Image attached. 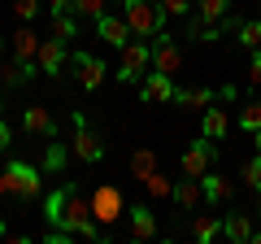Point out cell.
I'll return each instance as SVG.
<instances>
[{
    "label": "cell",
    "mask_w": 261,
    "mask_h": 244,
    "mask_svg": "<svg viewBox=\"0 0 261 244\" xmlns=\"http://www.w3.org/2000/svg\"><path fill=\"white\" fill-rule=\"evenodd\" d=\"M96 35H100V44H109V48L122 53V48L135 39V31H130L126 13H100V18H96Z\"/></svg>",
    "instance_id": "ba28073f"
},
{
    "label": "cell",
    "mask_w": 261,
    "mask_h": 244,
    "mask_svg": "<svg viewBox=\"0 0 261 244\" xmlns=\"http://www.w3.org/2000/svg\"><path fill=\"white\" fill-rule=\"evenodd\" d=\"M218 235H222V223H218L214 214H196L192 218V240L209 244V240H218Z\"/></svg>",
    "instance_id": "44dd1931"
},
{
    "label": "cell",
    "mask_w": 261,
    "mask_h": 244,
    "mask_svg": "<svg viewBox=\"0 0 261 244\" xmlns=\"http://www.w3.org/2000/svg\"><path fill=\"white\" fill-rule=\"evenodd\" d=\"M240 44H244V48H261V18L240 22Z\"/></svg>",
    "instance_id": "f546056e"
},
{
    "label": "cell",
    "mask_w": 261,
    "mask_h": 244,
    "mask_svg": "<svg viewBox=\"0 0 261 244\" xmlns=\"http://www.w3.org/2000/svg\"><path fill=\"white\" fill-rule=\"evenodd\" d=\"M174 96H178L174 75H161V70H152V75L144 79V87H140V101L144 105H170Z\"/></svg>",
    "instance_id": "8fae6325"
},
{
    "label": "cell",
    "mask_w": 261,
    "mask_h": 244,
    "mask_svg": "<svg viewBox=\"0 0 261 244\" xmlns=\"http://www.w3.org/2000/svg\"><path fill=\"white\" fill-rule=\"evenodd\" d=\"M196 13L205 22H222L226 13H231V0H196Z\"/></svg>",
    "instance_id": "484cf974"
},
{
    "label": "cell",
    "mask_w": 261,
    "mask_h": 244,
    "mask_svg": "<svg viewBox=\"0 0 261 244\" xmlns=\"http://www.w3.org/2000/svg\"><path fill=\"white\" fill-rule=\"evenodd\" d=\"M130 175L140 179V183L148 175H157V153H152V149H135V153H130Z\"/></svg>",
    "instance_id": "603a6c76"
},
{
    "label": "cell",
    "mask_w": 261,
    "mask_h": 244,
    "mask_svg": "<svg viewBox=\"0 0 261 244\" xmlns=\"http://www.w3.org/2000/svg\"><path fill=\"white\" fill-rule=\"evenodd\" d=\"M48 9L53 13H74V0H48Z\"/></svg>",
    "instance_id": "e575fe53"
},
{
    "label": "cell",
    "mask_w": 261,
    "mask_h": 244,
    "mask_svg": "<svg viewBox=\"0 0 261 244\" xmlns=\"http://www.w3.org/2000/svg\"><path fill=\"white\" fill-rule=\"evenodd\" d=\"M35 75H39L35 61H13V57H9V61H0V83H5V87H22V83H31Z\"/></svg>",
    "instance_id": "e0dca14e"
},
{
    "label": "cell",
    "mask_w": 261,
    "mask_h": 244,
    "mask_svg": "<svg viewBox=\"0 0 261 244\" xmlns=\"http://www.w3.org/2000/svg\"><path fill=\"white\" fill-rule=\"evenodd\" d=\"M70 70H74V79H79V87H83V92H96V87L105 83V61L100 57H92V53H83V48H79V53H70Z\"/></svg>",
    "instance_id": "52a82bcc"
},
{
    "label": "cell",
    "mask_w": 261,
    "mask_h": 244,
    "mask_svg": "<svg viewBox=\"0 0 261 244\" xmlns=\"http://www.w3.org/2000/svg\"><path fill=\"white\" fill-rule=\"evenodd\" d=\"M192 5H196V0H161V13H166V18H187Z\"/></svg>",
    "instance_id": "d6a6232c"
},
{
    "label": "cell",
    "mask_w": 261,
    "mask_h": 244,
    "mask_svg": "<svg viewBox=\"0 0 261 244\" xmlns=\"http://www.w3.org/2000/svg\"><path fill=\"white\" fill-rule=\"evenodd\" d=\"M126 218H130V235H135V240H152V235H157V218H152V209L144 205V201H130Z\"/></svg>",
    "instance_id": "9a60e30c"
},
{
    "label": "cell",
    "mask_w": 261,
    "mask_h": 244,
    "mask_svg": "<svg viewBox=\"0 0 261 244\" xmlns=\"http://www.w3.org/2000/svg\"><path fill=\"white\" fill-rule=\"evenodd\" d=\"M240 175H244V188H248V192H261V153H252V157L244 161Z\"/></svg>",
    "instance_id": "4316f807"
},
{
    "label": "cell",
    "mask_w": 261,
    "mask_h": 244,
    "mask_svg": "<svg viewBox=\"0 0 261 244\" xmlns=\"http://www.w3.org/2000/svg\"><path fill=\"white\" fill-rule=\"evenodd\" d=\"M170 201H174L178 214H183V209H200V205H205V188H200V179L183 175V179L174 183V192H170Z\"/></svg>",
    "instance_id": "5bb4252c"
},
{
    "label": "cell",
    "mask_w": 261,
    "mask_h": 244,
    "mask_svg": "<svg viewBox=\"0 0 261 244\" xmlns=\"http://www.w3.org/2000/svg\"><path fill=\"white\" fill-rule=\"evenodd\" d=\"M152 70H161V75H178V70H183V48H178L174 35H166V31L152 35Z\"/></svg>",
    "instance_id": "30bf717a"
},
{
    "label": "cell",
    "mask_w": 261,
    "mask_h": 244,
    "mask_svg": "<svg viewBox=\"0 0 261 244\" xmlns=\"http://www.w3.org/2000/svg\"><path fill=\"white\" fill-rule=\"evenodd\" d=\"M200 188H205V205H226V201H231V179H222L218 175V170H209V175H200Z\"/></svg>",
    "instance_id": "ac0fdd59"
},
{
    "label": "cell",
    "mask_w": 261,
    "mask_h": 244,
    "mask_svg": "<svg viewBox=\"0 0 261 244\" xmlns=\"http://www.w3.org/2000/svg\"><path fill=\"white\" fill-rule=\"evenodd\" d=\"M144 183H148V192H152V197H157V201H166L170 192H174V183H170L166 175H148V179H144Z\"/></svg>",
    "instance_id": "4dcf8cb0"
},
{
    "label": "cell",
    "mask_w": 261,
    "mask_h": 244,
    "mask_svg": "<svg viewBox=\"0 0 261 244\" xmlns=\"http://www.w3.org/2000/svg\"><path fill=\"white\" fill-rule=\"evenodd\" d=\"M122 13H126L130 31L140 39H152L157 31H166V13H161V0H118Z\"/></svg>",
    "instance_id": "3957f363"
},
{
    "label": "cell",
    "mask_w": 261,
    "mask_h": 244,
    "mask_svg": "<svg viewBox=\"0 0 261 244\" xmlns=\"http://www.w3.org/2000/svg\"><path fill=\"white\" fill-rule=\"evenodd\" d=\"M0 101H5V83H0Z\"/></svg>",
    "instance_id": "f35d334b"
},
{
    "label": "cell",
    "mask_w": 261,
    "mask_h": 244,
    "mask_svg": "<svg viewBox=\"0 0 261 244\" xmlns=\"http://www.w3.org/2000/svg\"><path fill=\"white\" fill-rule=\"evenodd\" d=\"M0 197H18L22 205H35L44 197V170L31 166V161L9 157V166L0 170Z\"/></svg>",
    "instance_id": "7a4b0ae2"
},
{
    "label": "cell",
    "mask_w": 261,
    "mask_h": 244,
    "mask_svg": "<svg viewBox=\"0 0 261 244\" xmlns=\"http://www.w3.org/2000/svg\"><path fill=\"white\" fill-rule=\"evenodd\" d=\"M92 214L100 218L105 227H113L122 214H126V201H122V192L113 188V183H100V188L92 192Z\"/></svg>",
    "instance_id": "9c48e42d"
},
{
    "label": "cell",
    "mask_w": 261,
    "mask_h": 244,
    "mask_svg": "<svg viewBox=\"0 0 261 244\" xmlns=\"http://www.w3.org/2000/svg\"><path fill=\"white\" fill-rule=\"evenodd\" d=\"M222 235H226V240H235V244H248V240H252V218L244 214V209L226 214V218H222Z\"/></svg>",
    "instance_id": "d6986e66"
},
{
    "label": "cell",
    "mask_w": 261,
    "mask_h": 244,
    "mask_svg": "<svg viewBox=\"0 0 261 244\" xmlns=\"http://www.w3.org/2000/svg\"><path fill=\"white\" fill-rule=\"evenodd\" d=\"M22 131H27L31 140H57V122H53V113H48L44 105H27V109H22Z\"/></svg>",
    "instance_id": "7c38bea8"
},
{
    "label": "cell",
    "mask_w": 261,
    "mask_h": 244,
    "mask_svg": "<svg viewBox=\"0 0 261 244\" xmlns=\"http://www.w3.org/2000/svg\"><path fill=\"white\" fill-rule=\"evenodd\" d=\"M70 61V53H65V44L57 35H48V39H39V53H35V66L44 70V75H61V66Z\"/></svg>",
    "instance_id": "4fadbf2b"
},
{
    "label": "cell",
    "mask_w": 261,
    "mask_h": 244,
    "mask_svg": "<svg viewBox=\"0 0 261 244\" xmlns=\"http://www.w3.org/2000/svg\"><path fill=\"white\" fill-rule=\"evenodd\" d=\"M9 140H13V135H9V122L0 118V153H9Z\"/></svg>",
    "instance_id": "d590c367"
},
{
    "label": "cell",
    "mask_w": 261,
    "mask_h": 244,
    "mask_svg": "<svg viewBox=\"0 0 261 244\" xmlns=\"http://www.w3.org/2000/svg\"><path fill=\"white\" fill-rule=\"evenodd\" d=\"M226 127H231V122H226V113L218 109V105H209V109H205V122H200V135H209V140H222Z\"/></svg>",
    "instance_id": "cb8c5ba5"
},
{
    "label": "cell",
    "mask_w": 261,
    "mask_h": 244,
    "mask_svg": "<svg viewBox=\"0 0 261 244\" xmlns=\"http://www.w3.org/2000/svg\"><path fill=\"white\" fill-rule=\"evenodd\" d=\"M100 13H109V0H74V18L83 22V18H100Z\"/></svg>",
    "instance_id": "83f0119b"
},
{
    "label": "cell",
    "mask_w": 261,
    "mask_h": 244,
    "mask_svg": "<svg viewBox=\"0 0 261 244\" xmlns=\"http://www.w3.org/2000/svg\"><path fill=\"white\" fill-rule=\"evenodd\" d=\"M44 218L53 231H65V235H87V240H105L109 227L92 214V197H87L79 183H65L57 188L53 197L44 201Z\"/></svg>",
    "instance_id": "6da1fadb"
},
{
    "label": "cell",
    "mask_w": 261,
    "mask_h": 244,
    "mask_svg": "<svg viewBox=\"0 0 261 244\" xmlns=\"http://www.w3.org/2000/svg\"><path fill=\"white\" fill-rule=\"evenodd\" d=\"M214 166H218V144L209 140V135H200V140H192L183 149V175L200 179V175H209Z\"/></svg>",
    "instance_id": "8992f818"
},
{
    "label": "cell",
    "mask_w": 261,
    "mask_h": 244,
    "mask_svg": "<svg viewBox=\"0 0 261 244\" xmlns=\"http://www.w3.org/2000/svg\"><path fill=\"white\" fill-rule=\"evenodd\" d=\"M252 144H257V153H261V131H252Z\"/></svg>",
    "instance_id": "8d00e7d4"
},
{
    "label": "cell",
    "mask_w": 261,
    "mask_h": 244,
    "mask_svg": "<svg viewBox=\"0 0 261 244\" xmlns=\"http://www.w3.org/2000/svg\"><path fill=\"white\" fill-rule=\"evenodd\" d=\"M74 157L70 153V144H61V140H48V153H44V175H57V170H65V161Z\"/></svg>",
    "instance_id": "7402d4cb"
},
{
    "label": "cell",
    "mask_w": 261,
    "mask_h": 244,
    "mask_svg": "<svg viewBox=\"0 0 261 244\" xmlns=\"http://www.w3.org/2000/svg\"><path fill=\"white\" fill-rule=\"evenodd\" d=\"M35 53H39V35L31 27H18L9 35V57L13 61H35Z\"/></svg>",
    "instance_id": "2e32d148"
},
{
    "label": "cell",
    "mask_w": 261,
    "mask_h": 244,
    "mask_svg": "<svg viewBox=\"0 0 261 244\" xmlns=\"http://www.w3.org/2000/svg\"><path fill=\"white\" fill-rule=\"evenodd\" d=\"M240 127H244V131H261V101H248V105H244V109H240Z\"/></svg>",
    "instance_id": "f1b7e54d"
},
{
    "label": "cell",
    "mask_w": 261,
    "mask_h": 244,
    "mask_svg": "<svg viewBox=\"0 0 261 244\" xmlns=\"http://www.w3.org/2000/svg\"><path fill=\"white\" fill-rule=\"evenodd\" d=\"M174 105H183L187 113H205L209 105H214V92H209V87H178Z\"/></svg>",
    "instance_id": "ffe728a7"
},
{
    "label": "cell",
    "mask_w": 261,
    "mask_h": 244,
    "mask_svg": "<svg viewBox=\"0 0 261 244\" xmlns=\"http://www.w3.org/2000/svg\"><path fill=\"white\" fill-rule=\"evenodd\" d=\"M70 122H74V140H70V153H74L79 161H87V166H100V161H105V140L92 131V127H87V118H83L79 109H74V118H70Z\"/></svg>",
    "instance_id": "5b68a950"
},
{
    "label": "cell",
    "mask_w": 261,
    "mask_h": 244,
    "mask_svg": "<svg viewBox=\"0 0 261 244\" xmlns=\"http://www.w3.org/2000/svg\"><path fill=\"white\" fill-rule=\"evenodd\" d=\"M248 83L261 87V48H252V66H248Z\"/></svg>",
    "instance_id": "836d02e7"
},
{
    "label": "cell",
    "mask_w": 261,
    "mask_h": 244,
    "mask_svg": "<svg viewBox=\"0 0 261 244\" xmlns=\"http://www.w3.org/2000/svg\"><path fill=\"white\" fill-rule=\"evenodd\" d=\"M13 18H18V22L39 18V0H13Z\"/></svg>",
    "instance_id": "1f68e13d"
},
{
    "label": "cell",
    "mask_w": 261,
    "mask_h": 244,
    "mask_svg": "<svg viewBox=\"0 0 261 244\" xmlns=\"http://www.w3.org/2000/svg\"><path fill=\"white\" fill-rule=\"evenodd\" d=\"M152 70V39H130L118 57V83H140L144 75Z\"/></svg>",
    "instance_id": "277c9868"
},
{
    "label": "cell",
    "mask_w": 261,
    "mask_h": 244,
    "mask_svg": "<svg viewBox=\"0 0 261 244\" xmlns=\"http://www.w3.org/2000/svg\"><path fill=\"white\" fill-rule=\"evenodd\" d=\"M53 35L61 39V44H70V39L79 35V18L74 13H53Z\"/></svg>",
    "instance_id": "d4e9b609"
},
{
    "label": "cell",
    "mask_w": 261,
    "mask_h": 244,
    "mask_svg": "<svg viewBox=\"0 0 261 244\" xmlns=\"http://www.w3.org/2000/svg\"><path fill=\"white\" fill-rule=\"evenodd\" d=\"M0 235H9V227H5V223H0Z\"/></svg>",
    "instance_id": "74e56055"
}]
</instances>
